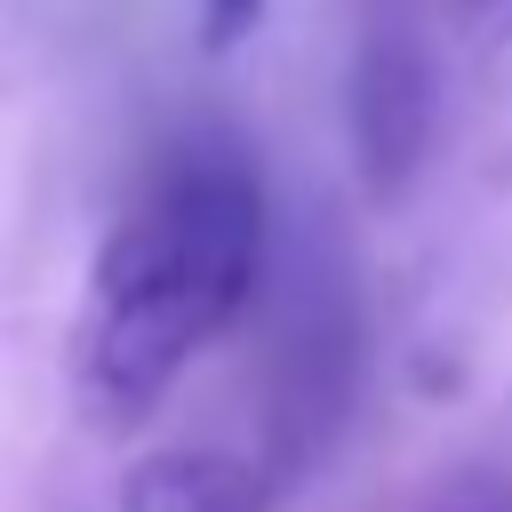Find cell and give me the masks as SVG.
<instances>
[{"label":"cell","instance_id":"cell-1","mask_svg":"<svg viewBox=\"0 0 512 512\" xmlns=\"http://www.w3.org/2000/svg\"><path fill=\"white\" fill-rule=\"evenodd\" d=\"M264 272V184L240 152L168 160L104 232L72 328V400L96 432H136L176 376L248 312Z\"/></svg>","mask_w":512,"mask_h":512},{"label":"cell","instance_id":"cell-2","mask_svg":"<svg viewBox=\"0 0 512 512\" xmlns=\"http://www.w3.org/2000/svg\"><path fill=\"white\" fill-rule=\"evenodd\" d=\"M344 120H352V160H360V184L376 200H400L432 152V128H440V72L424 56L416 32L400 24H376L352 56V88H344Z\"/></svg>","mask_w":512,"mask_h":512},{"label":"cell","instance_id":"cell-4","mask_svg":"<svg viewBox=\"0 0 512 512\" xmlns=\"http://www.w3.org/2000/svg\"><path fill=\"white\" fill-rule=\"evenodd\" d=\"M256 16H264V0H200V40L208 48H240L256 32Z\"/></svg>","mask_w":512,"mask_h":512},{"label":"cell","instance_id":"cell-5","mask_svg":"<svg viewBox=\"0 0 512 512\" xmlns=\"http://www.w3.org/2000/svg\"><path fill=\"white\" fill-rule=\"evenodd\" d=\"M432 512H512V480L504 472H464Z\"/></svg>","mask_w":512,"mask_h":512},{"label":"cell","instance_id":"cell-6","mask_svg":"<svg viewBox=\"0 0 512 512\" xmlns=\"http://www.w3.org/2000/svg\"><path fill=\"white\" fill-rule=\"evenodd\" d=\"M480 32H512V0H464Z\"/></svg>","mask_w":512,"mask_h":512},{"label":"cell","instance_id":"cell-3","mask_svg":"<svg viewBox=\"0 0 512 512\" xmlns=\"http://www.w3.org/2000/svg\"><path fill=\"white\" fill-rule=\"evenodd\" d=\"M272 472L232 448H160L120 472L104 512H264Z\"/></svg>","mask_w":512,"mask_h":512}]
</instances>
